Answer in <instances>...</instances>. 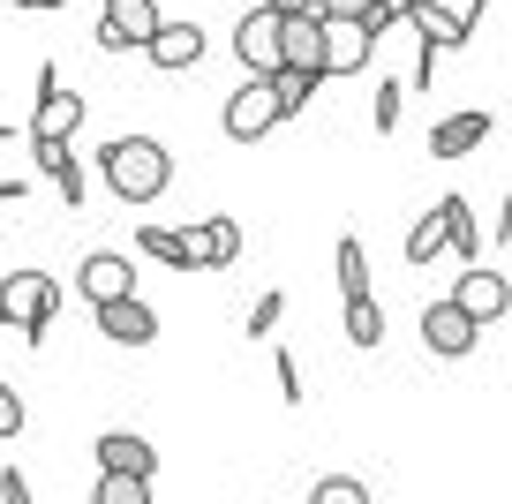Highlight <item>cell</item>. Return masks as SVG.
Returning a JSON list of instances; mask_svg holds the SVG:
<instances>
[{
	"label": "cell",
	"instance_id": "e575fe53",
	"mask_svg": "<svg viewBox=\"0 0 512 504\" xmlns=\"http://www.w3.org/2000/svg\"><path fill=\"white\" fill-rule=\"evenodd\" d=\"M497 241H512V196H497Z\"/></svg>",
	"mask_w": 512,
	"mask_h": 504
},
{
	"label": "cell",
	"instance_id": "3957f363",
	"mask_svg": "<svg viewBox=\"0 0 512 504\" xmlns=\"http://www.w3.org/2000/svg\"><path fill=\"white\" fill-rule=\"evenodd\" d=\"M83 113H91V106H83V91H68L61 68L46 61V68H38V98H31V128H23V136H68V143H76Z\"/></svg>",
	"mask_w": 512,
	"mask_h": 504
},
{
	"label": "cell",
	"instance_id": "1f68e13d",
	"mask_svg": "<svg viewBox=\"0 0 512 504\" xmlns=\"http://www.w3.org/2000/svg\"><path fill=\"white\" fill-rule=\"evenodd\" d=\"M272 377H279V399H287V407H302V362H294L287 347L272 354Z\"/></svg>",
	"mask_w": 512,
	"mask_h": 504
},
{
	"label": "cell",
	"instance_id": "8992f818",
	"mask_svg": "<svg viewBox=\"0 0 512 504\" xmlns=\"http://www.w3.org/2000/svg\"><path fill=\"white\" fill-rule=\"evenodd\" d=\"M91 459H98V474H121V482H159V452H151V437H136V429H98Z\"/></svg>",
	"mask_w": 512,
	"mask_h": 504
},
{
	"label": "cell",
	"instance_id": "74e56055",
	"mask_svg": "<svg viewBox=\"0 0 512 504\" xmlns=\"http://www.w3.org/2000/svg\"><path fill=\"white\" fill-rule=\"evenodd\" d=\"M8 324H16V316H8V309H0V331H8Z\"/></svg>",
	"mask_w": 512,
	"mask_h": 504
},
{
	"label": "cell",
	"instance_id": "4fadbf2b",
	"mask_svg": "<svg viewBox=\"0 0 512 504\" xmlns=\"http://www.w3.org/2000/svg\"><path fill=\"white\" fill-rule=\"evenodd\" d=\"M98 316V331H106L113 347H151L159 339V309H151L144 294H121V301H106V309H91Z\"/></svg>",
	"mask_w": 512,
	"mask_h": 504
},
{
	"label": "cell",
	"instance_id": "9a60e30c",
	"mask_svg": "<svg viewBox=\"0 0 512 504\" xmlns=\"http://www.w3.org/2000/svg\"><path fill=\"white\" fill-rule=\"evenodd\" d=\"M482 136H490V113H475V106H460V113H445V121L430 128V158L437 166H452V158H467V151H482Z\"/></svg>",
	"mask_w": 512,
	"mask_h": 504
},
{
	"label": "cell",
	"instance_id": "d6986e66",
	"mask_svg": "<svg viewBox=\"0 0 512 504\" xmlns=\"http://www.w3.org/2000/svg\"><path fill=\"white\" fill-rule=\"evenodd\" d=\"M317 83H324V76H294V68H272V76H264V91H272L279 121H294V113H302L309 98H317Z\"/></svg>",
	"mask_w": 512,
	"mask_h": 504
},
{
	"label": "cell",
	"instance_id": "9c48e42d",
	"mask_svg": "<svg viewBox=\"0 0 512 504\" xmlns=\"http://www.w3.org/2000/svg\"><path fill=\"white\" fill-rule=\"evenodd\" d=\"M76 294L91 301V309H106V301L136 294V264H128L121 249H91V256L76 264Z\"/></svg>",
	"mask_w": 512,
	"mask_h": 504
},
{
	"label": "cell",
	"instance_id": "d590c367",
	"mask_svg": "<svg viewBox=\"0 0 512 504\" xmlns=\"http://www.w3.org/2000/svg\"><path fill=\"white\" fill-rule=\"evenodd\" d=\"M8 8H31V16H53V8H61V0H8Z\"/></svg>",
	"mask_w": 512,
	"mask_h": 504
},
{
	"label": "cell",
	"instance_id": "d4e9b609",
	"mask_svg": "<svg viewBox=\"0 0 512 504\" xmlns=\"http://www.w3.org/2000/svg\"><path fill=\"white\" fill-rule=\"evenodd\" d=\"M377 61V46H369L362 31H332V76H354V68Z\"/></svg>",
	"mask_w": 512,
	"mask_h": 504
},
{
	"label": "cell",
	"instance_id": "277c9868",
	"mask_svg": "<svg viewBox=\"0 0 512 504\" xmlns=\"http://www.w3.org/2000/svg\"><path fill=\"white\" fill-rule=\"evenodd\" d=\"M279 68H294V76H332V23L324 16H279Z\"/></svg>",
	"mask_w": 512,
	"mask_h": 504
},
{
	"label": "cell",
	"instance_id": "4dcf8cb0",
	"mask_svg": "<svg viewBox=\"0 0 512 504\" xmlns=\"http://www.w3.org/2000/svg\"><path fill=\"white\" fill-rule=\"evenodd\" d=\"M53 189H61V204H68V211H76L83 196H91V174H83V158H68L61 174H53Z\"/></svg>",
	"mask_w": 512,
	"mask_h": 504
},
{
	"label": "cell",
	"instance_id": "ba28073f",
	"mask_svg": "<svg viewBox=\"0 0 512 504\" xmlns=\"http://www.w3.org/2000/svg\"><path fill=\"white\" fill-rule=\"evenodd\" d=\"M482 8H497V0H467L460 16L452 8H437V0H415V31H422V46H437V53H460L467 38H475V23H482Z\"/></svg>",
	"mask_w": 512,
	"mask_h": 504
},
{
	"label": "cell",
	"instance_id": "ffe728a7",
	"mask_svg": "<svg viewBox=\"0 0 512 504\" xmlns=\"http://www.w3.org/2000/svg\"><path fill=\"white\" fill-rule=\"evenodd\" d=\"M234 264H241V226L204 219V271H234Z\"/></svg>",
	"mask_w": 512,
	"mask_h": 504
},
{
	"label": "cell",
	"instance_id": "44dd1931",
	"mask_svg": "<svg viewBox=\"0 0 512 504\" xmlns=\"http://www.w3.org/2000/svg\"><path fill=\"white\" fill-rule=\"evenodd\" d=\"M347 339L354 347H384V309H377V294H362V301H347Z\"/></svg>",
	"mask_w": 512,
	"mask_h": 504
},
{
	"label": "cell",
	"instance_id": "5b68a950",
	"mask_svg": "<svg viewBox=\"0 0 512 504\" xmlns=\"http://www.w3.org/2000/svg\"><path fill=\"white\" fill-rule=\"evenodd\" d=\"M475 339H482V324L467 309H452V294L445 301H422V347H430L437 362H467Z\"/></svg>",
	"mask_w": 512,
	"mask_h": 504
},
{
	"label": "cell",
	"instance_id": "836d02e7",
	"mask_svg": "<svg viewBox=\"0 0 512 504\" xmlns=\"http://www.w3.org/2000/svg\"><path fill=\"white\" fill-rule=\"evenodd\" d=\"M256 8H272V16H317V0H256Z\"/></svg>",
	"mask_w": 512,
	"mask_h": 504
},
{
	"label": "cell",
	"instance_id": "cb8c5ba5",
	"mask_svg": "<svg viewBox=\"0 0 512 504\" xmlns=\"http://www.w3.org/2000/svg\"><path fill=\"white\" fill-rule=\"evenodd\" d=\"M309 504H369V482H362V474H317Z\"/></svg>",
	"mask_w": 512,
	"mask_h": 504
},
{
	"label": "cell",
	"instance_id": "4316f807",
	"mask_svg": "<svg viewBox=\"0 0 512 504\" xmlns=\"http://www.w3.org/2000/svg\"><path fill=\"white\" fill-rule=\"evenodd\" d=\"M31 158H38V174H61V166H68V158H76V143H68V136H31Z\"/></svg>",
	"mask_w": 512,
	"mask_h": 504
},
{
	"label": "cell",
	"instance_id": "f1b7e54d",
	"mask_svg": "<svg viewBox=\"0 0 512 504\" xmlns=\"http://www.w3.org/2000/svg\"><path fill=\"white\" fill-rule=\"evenodd\" d=\"M369 8H377V0H317V16L332 23V31H354V23H362Z\"/></svg>",
	"mask_w": 512,
	"mask_h": 504
},
{
	"label": "cell",
	"instance_id": "f546056e",
	"mask_svg": "<svg viewBox=\"0 0 512 504\" xmlns=\"http://www.w3.org/2000/svg\"><path fill=\"white\" fill-rule=\"evenodd\" d=\"M400 106H407V83H377V136L400 128Z\"/></svg>",
	"mask_w": 512,
	"mask_h": 504
},
{
	"label": "cell",
	"instance_id": "8fae6325",
	"mask_svg": "<svg viewBox=\"0 0 512 504\" xmlns=\"http://www.w3.org/2000/svg\"><path fill=\"white\" fill-rule=\"evenodd\" d=\"M234 61L249 68V83H264L279 68V16L272 8H249V16L234 23Z\"/></svg>",
	"mask_w": 512,
	"mask_h": 504
},
{
	"label": "cell",
	"instance_id": "2e32d148",
	"mask_svg": "<svg viewBox=\"0 0 512 504\" xmlns=\"http://www.w3.org/2000/svg\"><path fill=\"white\" fill-rule=\"evenodd\" d=\"M144 61L151 68H204V23H159V38L144 46Z\"/></svg>",
	"mask_w": 512,
	"mask_h": 504
},
{
	"label": "cell",
	"instance_id": "30bf717a",
	"mask_svg": "<svg viewBox=\"0 0 512 504\" xmlns=\"http://www.w3.org/2000/svg\"><path fill=\"white\" fill-rule=\"evenodd\" d=\"M136 256L166 271H204V226H136Z\"/></svg>",
	"mask_w": 512,
	"mask_h": 504
},
{
	"label": "cell",
	"instance_id": "83f0119b",
	"mask_svg": "<svg viewBox=\"0 0 512 504\" xmlns=\"http://www.w3.org/2000/svg\"><path fill=\"white\" fill-rule=\"evenodd\" d=\"M23 422H31V407H23V392L8 377H0V437H23Z\"/></svg>",
	"mask_w": 512,
	"mask_h": 504
},
{
	"label": "cell",
	"instance_id": "7402d4cb",
	"mask_svg": "<svg viewBox=\"0 0 512 504\" xmlns=\"http://www.w3.org/2000/svg\"><path fill=\"white\" fill-rule=\"evenodd\" d=\"M407 264H437V256H445V226H437V211H422L415 226H407Z\"/></svg>",
	"mask_w": 512,
	"mask_h": 504
},
{
	"label": "cell",
	"instance_id": "52a82bcc",
	"mask_svg": "<svg viewBox=\"0 0 512 504\" xmlns=\"http://www.w3.org/2000/svg\"><path fill=\"white\" fill-rule=\"evenodd\" d=\"M159 0H106V16H98V46L106 53H136L159 38Z\"/></svg>",
	"mask_w": 512,
	"mask_h": 504
},
{
	"label": "cell",
	"instance_id": "603a6c76",
	"mask_svg": "<svg viewBox=\"0 0 512 504\" xmlns=\"http://www.w3.org/2000/svg\"><path fill=\"white\" fill-rule=\"evenodd\" d=\"M279 316H287V294H279V286H264V294L249 301V316H241V331H249V339H272Z\"/></svg>",
	"mask_w": 512,
	"mask_h": 504
},
{
	"label": "cell",
	"instance_id": "6da1fadb",
	"mask_svg": "<svg viewBox=\"0 0 512 504\" xmlns=\"http://www.w3.org/2000/svg\"><path fill=\"white\" fill-rule=\"evenodd\" d=\"M98 181H106L128 211L159 204V196L174 189V151H166L159 136H113V143H98Z\"/></svg>",
	"mask_w": 512,
	"mask_h": 504
},
{
	"label": "cell",
	"instance_id": "f35d334b",
	"mask_svg": "<svg viewBox=\"0 0 512 504\" xmlns=\"http://www.w3.org/2000/svg\"><path fill=\"white\" fill-rule=\"evenodd\" d=\"M0 136H16V121H0Z\"/></svg>",
	"mask_w": 512,
	"mask_h": 504
},
{
	"label": "cell",
	"instance_id": "e0dca14e",
	"mask_svg": "<svg viewBox=\"0 0 512 504\" xmlns=\"http://www.w3.org/2000/svg\"><path fill=\"white\" fill-rule=\"evenodd\" d=\"M437 226H445V256H460V264H475V249H482V226H475V211H467V196H437Z\"/></svg>",
	"mask_w": 512,
	"mask_h": 504
},
{
	"label": "cell",
	"instance_id": "7a4b0ae2",
	"mask_svg": "<svg viewBox=\"0 0 512 504\" xmlns=\"http://www.w3.org/2000/svg\"><path fill=\"white\" fill-rule=\"evenodd\" d=\"M0 309L16 316V331L31 347H46L53 309H61V279H53V271H8V279H0Z\"/></svg>",
	"mask_w": 512,
	"mask_h": 504
},
{
	"label": "cell",
	"instance_id": "484cf974",
	"mask_svg": "<svg viewBox=\"0 0 512 504\" xmlns=\"http://www.w3.org/2000/svg\"><path fill=\"white\" fill-rule=\"evenodd\" d=\"M91 504H151V482H121V474H98Z\"/></svg>",
	"mask_w": 512,
	"mask_h": 504
},
{
	"label": "cell",
	"instance_id": "d6a6232c",
	"mask_svg": "<svg viewBox=\"0 0 512 504\" xmlns=\"http://www.w3.org/2000/svg\"><path fill=\"white\" fill-rule=\"evenodd\" d=\"M0 504H31V482H23V467H0Z\"/></svg>",
	"mask_w": 512,
	"mask_h": 504
},
{
	"label": "cell",
	"instance_id": "8d00e7d4",
	"mask_svg": "<svg viewBox=\"0 0 512 504\" xmlns=\"http://www.w3.org/2000/svg\"><path fill=\"white\" fill-rule=\"evenodd\" d=\"M16 196H23V181H0V204H16Z\"/></svg>",
	"mask_w": 512,
	"mask_h": 504
},
{
	"label": "cell",
	"instance_id": "ac0fdd59",
	"mask_svg": "<svg viewBox=\"0 0 512 504\" xmlns=\"http://www.w3.org/2000/svg\"><path fill=\"white\" fill-rule=\"evenodd\" d=\"M332 271H339V301H362V294H369V249H362L354 234H339Z\"/></svg>",
	"mask_w": 512,
	"mask_h": 504
},
{
	"label": "cell",
	"instance_id": "5bb4252c",
	"mask_svg": "<svg viewBox=\"0 0 512 504\" xmlns=\"http://www.w3.org/2000/svg\"><path fill=\"white\" fill-rule=\"evenodd\" d=\"M219 121H226V136H234V143H264V136L279 128V106H272V91H264V83H241V91L226 98Z\"/></svg>",
	"mask_w": 512,
	"mask_h": 504
},
{
	"label": "cell",
	"instance_id": "7c38bea8",
	"mask_svg": "<svg viewBox=\"0 0 512 504\" xmlns=\"http://www.w3.org/2000/svg\"><path fill=\"white\" fill-rule=\"evenodd\" d=\"M452 309H467L475 324H505V309H512V279H505V271L467 264V271H460V286H452Z\"/></svg>",
	"mask_w": 512,
	"mask_h": 504
}]
</instances>
